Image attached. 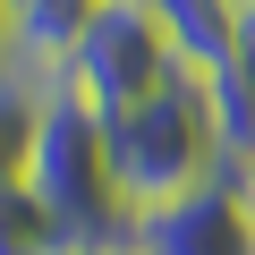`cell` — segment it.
Segmentation results:
<instances>
[{
    "label": "cell",
    "instance_id": "6da1fadb",
    "mask_svg": "<svg viewBox=\"0 0 255 255\" xmlns=\"http://www.w3.org/2000/svg\"><path fill=\"white\" fill-rule=\"evenodd\" d=\"M111 179H119L128 221L153 213V204L196 196L204 179H230L221 170V136H213V102H204L196 68H179L153 102H136V111L111 119Z\"/></svg>",
    "mask_w": 255,
    "mask_h": 255
},
{
    "label": "cell",
    "instance_id": "7a4b0ae2",
    "mask_svg": "<svg viewBox=\"0 0 255 255\" xmlns=\"http://www.w3.org/2000/svg\"><path fill=\"white\" fill-rule=\"evenodd\" d=\"M26 187L43 196V213L60 221L68 247H119L128 238V204H119V179H111V119H94L68 85H51V102H43Z\"/></svg>",
    "mask_w": 255,
    "mask_h": 255
},
{
    "label": "cell",
    "instance_id": "3957f363",
    "mask_svg": "<svg viewBox=\"0 0 255 255\" xmlns=\"http://www.w3.org/2000/svg\"><path fill=\"white\" fill-rule=\"evenodd\" d=\"M179 68H187V60H179V43L162 34V17L145 9V0H102L94 26H85L77 51H68V68H60V85H68L94 119H119V111L153 102Z\"/></svg>",
    "mask_w": 255,
    "mask_h": 255
},
{
    "label": "cell",
    "instance_id": "277c9868",
    "mask_svg": "<svg viewBox=\"0 0 255 255\" xmlns=\"http://www.w3.org/2000/svg\"><path fill=\"white\" fill-rule=\"evenodd\" d=\"M128 247L136 255H255V221H247V196L230 179H204L196 196L136 213Z\"/></svg>",
    "mask_w": 255,
    "mask_h": 255
},
{
    "label": "cell",
    "instance_id": "5b68a950",
    "mask_svg": "<svg viewBox=\"0 0 255 255\" xmlns=\"http://www.w3.org/2000/svg\"><path fill=\"white\" fill-rule=\"evenodd\" d=\"M94 9H102V0H17V43H9V60L60 85V68H68L77 34L94 26Z\"/></svg>",
    "mask_w": 255,
    "mask_h": 255
},
{
    "label": "cell",
    "instance_id": "8992f818",
    "mask_svg": "<svg viewBox=\"0 0 255 255\" xmlns=\"http://www.w3.org/2000/svg\"><path fill=\"white\" fill-rule=\"evenodd\" d=\"M162 17V34L179 43V60L204 77V68H230V34H238V0H145Z\"/></svg>",
    "mask_w": 255,
    "mask_h": 255
},
{
    "label": "cell",
    "instance_id": "52a82bcc",
    "mask_svg": "<svg viewBox=\"0 0 255 255\" xmlns=\"http://www.w3.org/2000/svg\"><path fill=\"white\" fill-rule=\"evenodd\" d=\"M43 102H51V77L0 60V179H26V153H34V128H43Z\"/></svg>",
    "mask_w": 255,
    "mask_h": 255
},
{
    "label": "cell",
    "instance_id": "ba28073f",
    "mask_svg": "<svg viewBox=\"0 0 255 255\" xmlns=\"http://www.w3.org/2000/svg\"><path fill=\"white\" fill-rule=\"evenodd\" d=\"M0 255H68L60 221L43 213V196L26 179H0Z\"/></svg>",
    "mask_w": 255,
    "mask_h": 255
},
{
    "label": "cell",
    "instance_id": "9c48e42d",
    "mask_svg": "<svg viewBox=\"0 0 255 255\" xmlns=\"http://www.w3.org/2000/svg\"><path fill=\"white\" fill-rule=\"evenodd\" d=\"M230 77L255 94V0H238V34H230Z\"/></svg>",
    "mask_w": 255,
    "mask_h": 255
},
{
    "label": "cell",
    "instance_id": "30bf717a",
    "mask_svg": "<svg viewBox=\"0 0 255 255\" xmlns=\"http://www.w3.org/2000/svg\"><path fill=\"white\" fill-rule=\"evenodd\" d=\"M9 43H17V0H0V60H9Z\"/></svg>",
    "mask_w": 255,
    "mask_h": 255
},
{
    "label": "cell",
    "instance_id": "8fae6325",
    "mask_svg": "<svg viewBox=\"0 0 255 255\" xmlns=\"http://www.w3.org/2000/svg\"><path fill=\"white\" fill-rule=\"evenodd\" d=\"M111 255H136V247H128V238H119V247H111Z\"/></svg>",
    "mask_w": 255,
    "mask_h": 255
}]
</instances>
